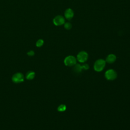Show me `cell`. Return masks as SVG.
<instances>
[{
	"mask_svg": "<svg viewBox=\"0 0 130 130\" xmlns=\"http://www.w3.org/2000/svg\"><path fill=\"white\" fill-rule=\"evenodd\" d=\"M105 64V60L102 59H99L95 62L94 64V69L96 72H101L104 68Z\"/></svg>",
	"mask_w": 130,
	"mask_h": 130,
	"instance_id": "1",
	"label": "cell"
},
{
	"mask_svg": "<svg viewBox=\"0 0 130 130\" xmlns=\"http://www.w3.org/2000/svg\"><path fill=\"white\" fill-rule=\"evenodd\" d=\"M64 63L67 66H73L74 65H75V64L76 63V59L74 56L72 55H70L65 58L64 60Z\"/></svg>",
	"mask_w": 130,
	"mask_h": 130,
	"instance_id": "2",
	"label": "cell"
},
{
	"mask_svg": "<svg viewBox=\"0 0 130 130\" xmlns=\"http://www.w3.org/2000/svg\"><path fill=\"white\" fill-rule=\"evenodd\" d=\"M105 76L107 80H113L117 77V73L114 70L110 69L106 72Z\"/></svg>",
	"mask_w": 130,
	"mask_h": 130,
	"instance_id": "3",
	"label": "cell"
},
{
	"mask_svg": "<svg viewBox=\"0 0 130 130\" xmlns=\"http://www.w3.org/2000/svg\"><path fill=\"white\" fill-rule=\"evenodd\" d=\"M53 22L56 26H60L65 23V19L61 15H57L54 18Z\"/></svg>",
	"mask_w": 130,
	"mask_h": 130,
	"instance_id": "4",
	"label": "cell"
},
{
	"mask_svg": "<svg viewBox=\"0 0 130 130\" xmlns=\"http://www.w3.org/2000/svg\"><path fill=\"white\" fill-rule=\"evenodd\" d=\"M78 60L80 62H84L88 58V54L84 51H80L77 56Z\"/></svg>",
	"mask_w": 130,
	"mask_h": 130,
	"instance_id": "5",
	"label": "cell"
},
{
	"mask_svg": "<svg viewBox=\"0 0 130 130\" xmlns=\"http://www.w3.org/2000/svg\"><path fill=\"white\" fill-rule=\"evenodd\" d=\"M12 81L15 83H20L21 82H23L24 80V76L22 74L20 73H17L15 74L12 78Z\"/></svg>",
	"mask_w": 130,
	"mask_h": 130,
	"instance_id": "6",
	"label": "cell"
},
{
	"mask_svg": "<svg viewBox=\"0 0 130 130\" xmlns=\"http://www.w3.org/2000/svg\"><path fill=\"white\" fill-rule=\"evenodd\" d=\"M74 15V11L71 8H68L64 12V17L68 20H71L73 18Z\"/></svg>",
	"mask_w": 130,
	"mask_h": 130,
	"instance_id": "7",
	"label": "cell"
},
{
	"mask_svg": "<svg viewBox=\"0 0 130 130\" xmlns=\"http://www.w3.org/2000/svg\"><path fill=\"white\" fill-rule=\"evenodd\" d=\"M89 68V66L87 64H84L83 66H81L80 64H77L74 67V70L76 72L79 73L81 71V70L83 69H88Z\"/></svg>",
	"mask_w": 130,
	"mask_h": 130,
	"instance_id": "8",
	"label": "cell"
},
{
	"mask_svg": "<svg viewBox=\"0 0 130 130\" xmlns=\"http://www.w3.org/2000/svg\"><path fill=\"white\" fill-rule=\"evenodd\" d=\"M116 59V56L113 54H110L106 58V61L109 63H113Z\"/></svg>",
	"mask_w": 130,
	"mask_h": 130,
	"instance_id": "9",
	"label": "cell"
},
{
	"mask_svg": "<svg viewBox=\"0 0 130 130\" xmlns=\"http://www.w3.org/2000/svg\"><path fill=\"white\" fill-rule=\"evenodd\" d=\"M35 76V72L32 71H29L27 73L26 75V78L28 80H32L34 78Z\"/></svg>",
	"mask_w": 130,
	"mask_h": 130,
	"instance_id": "10",
	"label": "cell"
},
{
	"mask_svg": "<svg viewBox=\"0 0 130 130\" xmlns=\"http://www.w3.org/2000/svg\"><path fill=\"white\" fill-rule=\"evenodd\" d=\"M72 24L69 22H67L64 23V27L66 29L70 30L72 28Z\"/></svg>",
	"mask_w": 130,
	"mask_h": 130,
	"instance_id": "11",
	"label": "cell"
},
{
	"mask_svg": "<svg viewBox=\"0 0 130 130\" xmlns=\"http://www.w3.org/2000/svg\"><path fill=\"white\" fill-rule=\"evenodd\" d=\"M44 44V41L42 39L38 40L36 42V46L38 47H41Z\"/></svg>",
	"mask_w": 130,
	"mask_h": 130,
	"instance_id": "12",
	"label": "cell"
},
{
	"mask_svg": "<svg viewBox=\"0 0 130 130\" xmlns=\"http://www.w3.org/2000/svg\"><path fill=\"white\" fill-rule=\"evenodd\" d=\"M66 109V106L64 105H60L58 107V111L60 112H63L65 111Z\"/></svg>",
	"mask_w": 130,
	"mask_h": 130,
	"instance_id": "13",
	"label": "cell"
},
{
	"mask_svg": "<svg viewBox=\"0 0 130 130\" xmlns=\"http://www.w3.org/2000/svg\"><path fill=\"white\" fill-rule=\"evenodd\" d=\"M34 54H35V52H34V51H32V50H30L27 52V55L29 56H33L34 55Z\"/></svg>",
	"mask_w": 130,
	"mask_h": 130,
	"instance_id": "14",
	"label": "cell"
}]
</instances>
